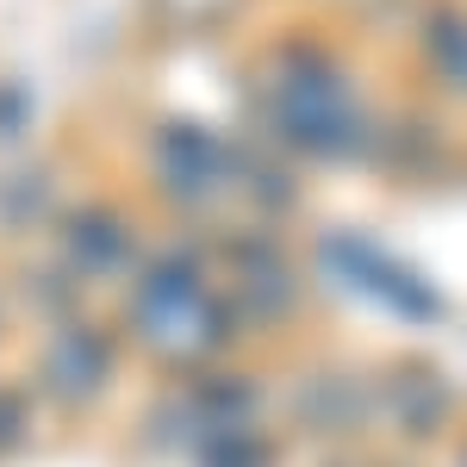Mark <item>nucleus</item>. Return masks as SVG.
<instances>
[{
	"mask_svg": "<svg viewBox=\"0 0 467 467\" xmlns=\"http://www.w3.org/2000/svg\"><path fill=\"white\" fill-rule=\"evenodd\" d=\"M275 119L287 125V138L312 150H343L356 131V100L349 88L337 81V69L324 63H299L275 81Z\"/></svg>",
	"mask_w": 467,
	"mask_h": 467,
	"instance_id": "nucleus-1",
	"label": "nucleus"
}]
</instances>
